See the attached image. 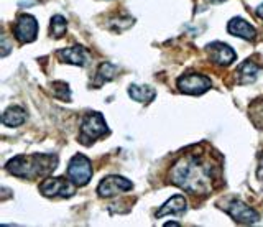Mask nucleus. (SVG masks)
<instances>
[{"label":"nucleus","instance_id":"obj_1","mask_svg":"<svg viewBox=\"0 0 263 227\" xmlns=\"http://www.w3.org/2000/svg\"><path fill=\"white\" fill-rule=\"evenodd\" d=\"M171 181L193 194L205 193L211 188V166L196 157L183 158L173 168Z\"/></svg>","mask_w":263,"mask_h":227},{"label":"nucleus","instance_id":"obj_2","mask_svg":"<svg viewBox=\"0 0 263 227\" xmlns=\"http://www.w3.org/2000/svg\"><path fill=\"white\" fill-rule=\"evenodd\" d=\"M58 158L51 155H30V157H15L7 163V169L20 178H36L51 173L56 168Z\"/></svg>","mask_w":263,"mask_h":227},{"label":"nucleus","instance_id":"obj_3","mask_svg":"<svg viewBox=\"0 0 263 227\" xmlns=\"http://www.w3.org/2000/svg\"><path fill=\"white\" fill-rule=\"evenodd\" d=\"M105 132H107V124L102 117V113H99V112L87 113L81 124L79 140L84 145H90L96 139L102 137Z\"/></svg>","mask_w":263,"mask_h":227},{"label":"nucleus","instance_id":"obj_4","mask_svg":"<svg viewBox=\"0 0 263 227\" xmlns=\"http://www.w3.org/2000/svg\"><path fill=\"white\" fill-rule=\"evenodd\" d=\"M68 178L76 186L87 184L90 178H92V165H90V160L84 155H81V153L74 155L68 166Z\"/></svg>","mask_w":263,"mask_h":227},{"label":"nucleus","instance_id":"obj_5","mask_svg":"<svg viewBox=\"0 0 263 227\" xmlns=\"http://www.w3.org/2000/svg\"><path fill=\"white\" fill-rule=\"evenodd\" d=\"M178 87H179V91L184 94L197 96V94L205 92L211 87V79L202 74H194V72H191V74H184L178 79Z\"/></svg>","mask_w":263,"mask_h":227},{"label":"nucleus","instance_id":"obj_6","mask_svg":"<svg viewBox=\"0 0 263 227\" xmlns=\"http://www.w3.org/2000/svg\"><path fill=\"white\" fill-rule=\"evenodd\" d=\"M13 31H15V38L18 40L20 43H31L38 33L36 18L31 17V15H27V13L20 15V17L16 18Z\"/></svg>","mask_w":263,"mask_h":227},{"label":"nucleus","instance_id":"obj_7","mask_svg":"<svg viewBox=\"0 0 263 227\" xmlns=\"http://www.w3.org/2000/svg\"><path fill=\"white\" fill-rule=\"evenodd\" d=\"M226 211L235 222H240V224H255V222H258V219H260L257 211L237 199L230 201L226 206Z\"/></svg>","mask_w":263,"mask_h":227},{"label":"nucleus","instance_id":"obj_8","mask_svg":"<svg viewBox=\"0 0 263 227\" xmlns=\"http://www.w3.org/2000/svg\"><path fill=\"white\" fill-rule=\"evenodd\" d=\"M40 191L48 198L51 196L66 198L74 194V186L69 181H66L64 178H48V180H45L40 184Z\"/></svg>","mask_w":263,"mask_h":227},{"label":"nucleus","instance_id":"obj_9","mask_svg":"<svg viewBox=\"0 0 263 227\" xmlns=\"http://www.w3.org/2000/svg\"><path fill=\"white\" fill-rule=\"evenodd\" d=\"M128 190H132V183L122 176H107L101 181V184L97 186L99 196H102V198H110Z\"/></svg>","mask_w":263,"mask_h":227},{"label":"nucleus","instance_id":"obj_10","mask_svg":"<svg viewBox=\"0 0 263 227\" xmlns=\"http://www.w3.org/2000/svg\"><path fill=\"white\" fill-rule=\"evenodd\" d=\"M209 56L214 63L220 64V66H229L230 63L235 60V51L226 43L214 42L209 45Z\"/></svg>","mask_w":263,"mask_h":227},{"label":"nucleus","instance_id":"obj_11","mask_svg":"<svg viewBox=\"0 0 263 227\" xmlns=\"http://www.w3.org/2000/svg\"><path fill=\"white\" fill-rule=\"evenodd\" d=\"M227 30L230 35L243 38V40H253L255 35H257V31H255V28L250 25V23H247L243 18H238V17L229 22Z\"/></svg>","mask_w":263,"mask_h":227},{"label":"nucleus","instance_id":"obj_12","mask_svg":"<svg viewBox=\"0 0 263 227\" xmlns=\"http://www.w3.org/2000/svg\"><path fill=\"white\" fill-rule=\"evenodd\" d=\"M186 211V199L184 196H173L171 199H168L164 204L161 206V209L156 213V217H163L166 214H173V216H181Z\"/></svg>","mask_w":263,"mask_h":227},{"label":"nucleus","instance_id":"obj_13","mask_svg":"<svg viewBox=\"0 0 263 227\" xmlns=\"http://www.w3.org/2000/svg\"><path fill=\"white\" fill-rule=\"evenodd\" d=\"M58 56L61 58V61L74 64V66H84L86 64V53L82 48L79 46H72V48H64V50L58 51Z\"/></svg>","mask_w":263,"mask_h":227},{"label":"nucleus","instance_id":"obj_14","mask_svg":"<svg viewBox=\"0 0 263 227\" xmlns=\"http://www.w3.org/2000/svg\"><path fill=\"white\" fill-rule=\"evenodd\" d=\"M257 72H258L257 64H253L252 61H245L238 66L235 74H238V83L240 84H250L257 79Z\"/></svg>","mask_w":263,"mask_h":227},{"label":"nucleus","instance_id":"obj_15","mask_svg":"<svg viewBox=\"0 0 263 227\" xmlns=\"http://www.w3.org/2000/svg\"><path fill=\"white\" fill-rule=\"evenodd\" d=\"M25 119H27V116H25V110L22 107H8L5 112H4V117H2V122L4 125L7 127H18L25 122Z\"/></svg>","mask_w":263,"mask_h":227},{"label":"nucleus","instance_id":"obj_16","mask_svg":"<svg viewBox=\"0 0 263 227\" xmlns=\"http://www.w3.org/2000/svg\"><path fill=\"white\" fill-rule=\"evenodd\" d=\"M128 94L134 101H138V102H152L155 99V89L153 87H148V86H130L128 87Z\"/></svg>","mask_w":263,"mask_h":227},{"label":"nucleus","instance_id":"obj_17","mask_svg":"<svg viewBox=\"0 0 263 227\" xmlns=\"http://www.w3.org/2000/svg\"><path fill=\"white\" fill-rule=\"evenodd\" d=\"M115 72H117V68H115L114 64L104 63V64H101V68H99L97 76L101 79V83H104V81L107 83V81H112L115 78Z\"/></svg>","mask_w":263,"mask_h":227},{"label":"nucleus","instance_id":"obj_18","mask_svg":"<svg viewBox=\"0 0 263 227\" xmlns=\"http://www.w3.org/2000/svg\"><path fill=\"white\" fill-rule=\"evenodd\" d=\"M64 33H66V20L61 15H56V17L51 18V35H54L56 38H61Z\"/></svg>","mask_w":263,"mask_h":227},{"label":"nucleus","instance_id":"obj_19","mask_svg":"<svg viewBox=\"0 0 263 227\" xmlns=\"http://www.w3.org/2000/svg\"><path fill=\"white\" fill-rule=\"evenodd\" d=\"M257 176L263 181V155H260V161H258V169H257Z\"/></svg>","mask_w":263,"mask_h":227},{"label":"nucleus","instance_id":"obj_20","mask_svg":"<svg viewBox=\"0 0 263 227\" xmlns=\"http://www.w3.org/2000/svg\"><path fill=\"white\" fill-rule=\"evenodd\" d=\"M257 15H258V17H260V18L263 20V4H261V5L258 7V9H257Z\"/></svg>","mask_w":263,"mask_h":227},{"label":"nucleus","instance_id":"obj_21","mask_svg":"<svg viewBox=\"0 0 263 227\" xmlns=\"http://www.w3.org/2000/svg\"><path fill=\"white\" fill-rule=\"evenodd\" d=\"M166 225H179L178 222H166Z\"/></svg>","mask_w":263,"mask_h":227},{"label":"nucleus","instance_id":"obj_22","mask_svg":"<svg viewBox=\"0 0 263 227\" xmlns=\"http://www.w3.org/2000/svg\"><path fill=\"white\" fill-rule=\"evenodd\" d=\"M211 2H216V4H219V2H224V0H211Z\"/></svg>","mask_w":263,"mask_h":227}]
</instances>
